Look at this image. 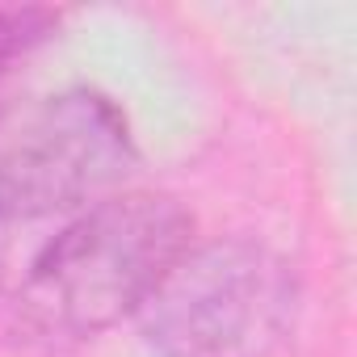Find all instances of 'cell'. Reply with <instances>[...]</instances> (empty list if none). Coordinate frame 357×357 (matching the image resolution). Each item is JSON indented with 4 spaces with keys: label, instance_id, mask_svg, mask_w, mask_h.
<instances>
[{
    "label": "cell",
    "instance_id": "cell-1",
    "mask_svg": "<svg viewBox=\"0 0 357 357\" xmlns=\"http://www.w3.org/2000/svg\"><path fill=\"white\" fill-rule=\"evenodd\" d=\"M194 248V215L168 194H118L63 227L22 278L9 315L30 340H89L147 307Z\"/></svg>",
    "mask_w": 357,
    "mask_h": 357
},
{
    "label": "cell",
    "instance_id": "cell-2",
    "mask_svg": "<svg viewBox=\"0 0 357 357\" xmlns=\"http://www.w3.org/2000/svg\"><path fill=\"white\" fill-rule=\"evenodd\" d=\"M298 278L252 240L190 248L143 307L155 357H269L294 328Z\"/></svg>",
    "mask_w": 357,
    "mask_h": 357
},
{
    "label": "cell",
    "instance_id": "cell-3",
    "mask_svg": "<svg viewBox=\"0 0 357 357\" xmlns=\"http://www.w3.org/2000/svg\"><path fill=\"white\" fill-rule=\"evenodd\" d=\"M135 168L126 114L93 89H68L0 114V223L43 219L114 190Z\"/></svg>",
    "mask_w": 357,
    "mask_h": 357
},
{
    "label": "cell",
    "instance_id": "cell-4",
    "mask_svg": "<svg viewBox=\"0 0 357 357\" xmlns=\"http://www.w3.org/2000/svg\"><path fill=\"white\" fill-rule=\"evenodd\" d=\"M55 30H59L55 9H43V5L0 9V80H5L22 59H30Z\"/></svg>",
    "mask_w": 357,
    "mask_h": 357
}]
</instances>
